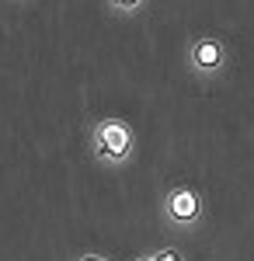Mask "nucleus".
Instances as JSON below:
<instances>
[{
    "mask_svg": "<svg viewBox=\"0 0 254 261\" xmlns=\"http://www.w3.org/2000/svg\"><path fill=\"white\" fill-rule=\"evenodd\" d=\"M136 153V129L118 115H105L91 129V157L101 167H125Z\"/></svg>",
    "mask_w": 254,
    "mask_h": 261,
    "instance_id": "nucleus-1",
    "label": "nucleus"
},
{
    "mask_svg": "<svg viewBox=\"0 0 254 261\" xmlns=\"http://www.w3.org/2000/svg\"><path fill=\"white\" fill-rule=\"evenodd\" d=\"M185 66L198 81H219L230 70V45L216 35H192L185 42Z\"/></svg>",
    "mask_w": 254,
    "mask_h": 261,
    "instance_id": "nucleus-2",
    "label": "nucleus"
},
{
    "mask_svg": "<svg viewBox=\"0 0 254 261\" xmlns=\"http://www.w3.org/2000/svg\"><path fill=\"white\" fill-rule=\"evenodd\" d=\"M160 213L174 230H195L206 220V195L195 185H171L160 195Z\"/></svg>",
    "mask_w": 254,
    "mask_h": 261,
    "instance_id": "nucleus-3",
    "label": "nucleus"
},
{
    "mask_svg": "<svg viewBox=\"0 0 254 261\" xmlns=\"http://www.w3.org/2000/svg\"><path fill=\"white\" fill-rule=\"evenodd\" d=\"M146 4H150V0H105V7H108L112 14H118V18H136Z\"/></svg>",
    "mask_w": 254,
    "mask_h": 261,
    "instance_id": "nucleus-4",
    "label": "nucleus"
},
{
    "mask_svg": "<svg viewBox=\"0 0 254 261\" xmlns=\"http://www.w3.org/2000/svg\"><path fill=\"white\" fill-rule=\"evenodd\" d=\"M150 254H154V261H185V251L181 247H157Z\"/></svg>",
    "mask_w": 254,
    "mask_h": 261,
    "instance_id": "nucleus-5",
    "label": "nucleus"
},
{
    "mask_svg": "<svg viewBox=\"0 0 254 261\" xmlns=\"http://www.w3.org/2000/svg\"><path fill=\"white\" fill-rule=\"evenodd\" d=\"M73 261H112L108 254H101V251H84V254H77Z\"/></svg>",
    "mask_w": 254,
    "mask_h": 261,
    "instance_id": "nucleus-6",
    "label": "nucleus"
},
{
    "mask_svg": "<svg viewBox=\"0 0 254 261\" xmlns=\"http://www.w3.org/2000/svg\"><path fill=\"white\" fill-rule=\"evenodd\" d=\"M133 261H154V254H139V258H133Z\"/></svg>",
    "mask_w": 254,
    "mask_h": 261,
    "instance_id": "nucleus-7",
    "label": "nucleus"
}]
</instances>
